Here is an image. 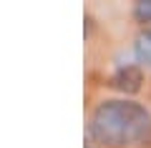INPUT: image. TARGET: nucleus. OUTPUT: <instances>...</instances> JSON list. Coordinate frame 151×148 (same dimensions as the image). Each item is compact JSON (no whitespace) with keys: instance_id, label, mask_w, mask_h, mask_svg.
Listing matches in <instances>:
<instances>
[{"instance_id":"f257e3e1","label":"nucleus","mask_w":151,"mask_h":148,"mask_svg":"<svg viewBox=\"0 0 151 148\" xmlns=\"http://www.w3.org/2000/svg\"><path fill=\"white\" fill-rule=\"evenodd\" d=\"M88 138L111 148L151 143V111L136 101H103L88 121Z\"/></svg>"},{"instance_id":"f03ea898","label":"nucleus","mask_w":151,"mask_h":148,"mask_svg":"<svg viewBox=\"0 0 151 148\" xmlns=\"http://www.w3.org/2000/svg\"><path fill=\"white\" fill-rule=\"evenodd\" d=\"M141 83H144V73H141V68H136V65H124V68H119L111 75V88L121 90V93H126V95L139 93Z\"/></svg>"},{"instance_id":"7ed1b4c3","label":"nucleus","mask_w":151,"mask_h":148,"mask_svg":"<svg viewBox=\"0 0 151 148\" xmlns=\"http://www.w3.org/2000/svg\"><path fill=\"white\" fill-rule=\"evenodd\" d=\"M134 58L139 60L141 65L151 68V30L141 33V35L136 38V43H134Z\"/></svg>"},{"instance_id":"20e7f679","label":"nucleus","mask_w":151,"mask_h":148,"mask_svg":"<svg viewBox=\"0 0 151 148\" xmlns=\"http://www.w3.org/2000/svg\"><path fill=\"white\" fill-rule=\"evenodd\" d=\"M134 18L141 25H151V0H141L134 5Z\"/></svg>"}]
</instances>
